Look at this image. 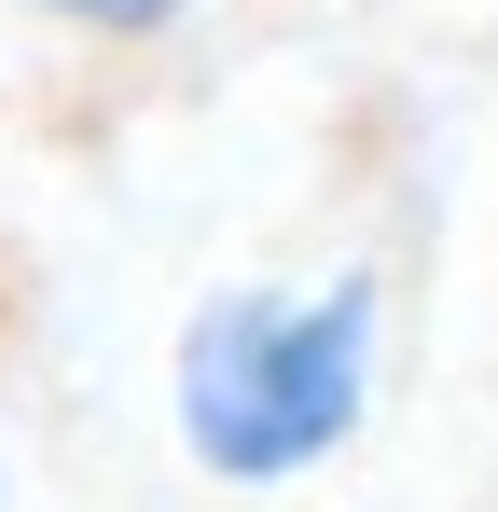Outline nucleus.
<instances>
[{
    "label": "nucleus",
    "mask_w": 498,
    "mask_h": 512,
    "mask_svg": "<svg viewBox=\"0 0 498 512\" xmlns=\"http://www.w3.org/2000/svg\"><path fill=\"white\" fill-rule=\"evenodd\" d=\"M388 402V277H222L166 333V429L222 499H291Z\"/></svg>",
    "instance_id": "1"
},
{
    "label": "nucleus",
    "mask_w": 498,
    "mask_h": 512,
    "mask_svg": "<svg viewBox=\"0 0 498 512\" xmlns=\"http://www.w3.org/2000/svg\"><path fill=\"white\" fill-rule=\"evenodd\" d=\"M14 14H42V28H70V42H166V28H194L208 0H14Z\"/></svg>",
    "instance_id": "2"
},
{
    "label": "nucleus",
    "mask_w": 498,
    "mask_h": 512,
    "mask_svg": "<svg viewBox=\"0 0 498 512\" xmlns=\"http://www.w3.org/2000/svg\"><path fill=\"white\" fill-rule=\"evenodd\" d=\"M0 512H14V443H0Z\"/></svg>",
    "instance_id": "3"
}]
</instances>
